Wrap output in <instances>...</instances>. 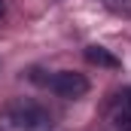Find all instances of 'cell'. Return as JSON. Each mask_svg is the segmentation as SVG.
<instances>
[{"instance_id": "6da1fadb", "label": "cell", "mask_w": 131, "mask_h": 131, "mask_svg": "<svg viewBox=\"0 0 131 131\" xmlns=\"http://www.w3.org/2000/svg\"><path fill=\"white\" fill-rule=\"evenodd\" d=\"M0 122L12 131H43L49 128L52 116L46 107H40L31 98H12L0 107Z\"/></svg>"}, {"instance_id": "7a4b0ae2", "label": "cell", "mask_w": 131, "mask_h": 131, "mask_svg": "<svg viewBox=\"0 0 131 131\" xmlns=\"http://www.w3.org/2000/svg\"><path fill=\"white\" fill-rule=\"evenodd\" d=\"M49 89L64 101H76V98H82L89 92V79L82 73H76V70H58L49 79Z\"/></svg>"}, {"instance_id": "3957f363", "label": "cell", "mask_w": 131, "mask_h": 131, "mask_svg": "<svg viewBox=\"0 0 131 131\" xmlns=\"http://www.w3.org/2000/svg\"><path fill=\"white\" fill-rule=\"evenodd\" d=\"M110 122L116 131H131V89L116 92V98L110 101Z\"/></svg>"}, {"instance_id": "277c9868", "label": "cell", "mask_w": 131, "mask_h": 131, "mask_svg": "<svg viewBox=\"0 0 131 131\" xmlns=\"http://www.w3.org/2000/svg\"><path fill=\"white\" fill-rule=\"evenodd\" d=\"M85 61L89 64H98V67H119V58L110 55L104 46H89L85 49Z\"/></svg>"}, {"instance_id": "5b68a950", "label": "cell", "mask_w": 131, "mask_h": 131, "mask_svg": "<svg viewBox=\"0 0 131 131\" xmlns=\"http://www.w3.org/2000/svg\"><path fill=\"white\" fill-rule=\"evenodd\" d=\"M3 12H6V3H3V0H0V18H3Z\"/></svg>"}, {"instance_id": "8992f818", "label": "cell", "mask_w": 131, "mask_h": 131, "mask_svg": "<svg viewBox=\"0 0 131 131\" xmlns=\"http://www.w3.org/2000/svg\"><path fill=\"white\" fill-rule=\"evenodd\" d=\"M110 3H119V0H110Z\"/></svg>"}]
</instances>
